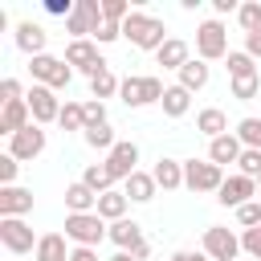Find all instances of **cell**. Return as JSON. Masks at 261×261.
<instances>
[{
	"instance_id": "6da1fadb",
	"label": "cell",
	"mask_w": 261,
	"mask_h": 261,
	"mask_svg": "<svg viewBox=\"0 0 261 261\" xmlns=\"http://www.w3.org/2000/svg\"><path fill=\"white\" fill-rule=\"evenodd\" d=\"M122 37L135 45V49H147V53H159V45L167 41V24L159 20V16H147V12H130L126 20H122Z\"/></svg>"
},
{
	"instance_id": "7a4b0ae2",
	"label": "cell",
	"mask_w": 261,
	"mask_h": 261,
	"mask_svg": "<svg viewBox=\"0 0 261 261\" xmlns=\"http://www.w3.org/2000/svg\"><path fill=\"white\" fill-rule=\"evenodd\" d=\"M163 94H167V86L155 73H130V77H122V90H118V98L130 110H143L151 102H163Z\"/></svg>"
},
{
	"instance_id": "3957f363",
	"label": "cell",
	"mask_w": 261,
	"mask_h": 261,
	"mask_svg": "<svg viewBox=\"0 0 261 261\" xmlns=\"http://www.w3.org/2000/svg\"><path fill=\"white\" fill-rule=\"evenodd\" d=\"M65 237L73 245H82V249H98L110 237V228H106V220L98 212H69L65 216Z\"/></svg>"
},
{
	"instance_id": "277c9868",
	"label": "cell",
	"mask_w": 261,
	"mask_h": 261,
	"mask_svg": "<svg viewBox=\"0 0 261 261\" xmlns=\"http://www.w3.org/2000/svg\"><path fill=\"white\" fill-rule=\"evenodd\" d=\"M29 73L37 86H49V90H65L73 82V69L65 57H53V53H41V57H29Z\"/></svg>"
},
{
	"instance_id": "5b68a950",
	"label": "cell",
	"mask_w": 261,
	"mask_h": 261,
	"mask_svg": "<svg viewBox=\"0 0 261 261\" xmlns=\"http://www.w3.org/2000/svg\"><path fill=\"white\" fill-rule=\"evenodd\" d=\"M232 49H228V29L220 20H204L196 29V57L200 61H224Z\"/></svg>"
},
{
	"instance_id": "8992f818",
	"label": "cell",
	"mask_w": 261,
	"mask_h": 261,
	"mask_svg": "<svg viewBox=\"0 0 261 261\" xmlns=\"http://www.w3.org/2000/svg\"><path fill=\"white\" fill-rule=\"evenodd\" d=\"M224 167H216L212 159H184V188H192L196 196L200 192H220L224 184Z\"/></svg>"
},
{
	"instance_id": "52a82bcc",
	"label": "cell",
	"mask_w": 261,
	"mask_h": 261,
	"mask_svg": "<svg viewBox=\"0 0 261 261\" xmlns=\"http://www.w3.org/2000/svg\"><path fill=\"white\" fill-rule=\"evenodd\" d=\"M102 24H106V16H102V0H77L73 16L65 20V33H69L73 41H90Z\"/></svg>"
},
{
	"instance_id": "ba28073f",
	"label": "cell",
	"mask_w": 261,
	"mask_h": 261,
	"mask_svg": "<svg viewBox=\"0 0 261 261\" xmlns=\"http://www.w3.org/2000/svg\"><path fill=\"white\" fill-rule=\"evenodd\" d=\"M65 61H69V69H82L86 77H98V73L110 69L106 57L98 53V41H69L65 45Z\"/></svg>"
},
{
	"instance_id": "9c48e42d",
	"label": "cell",
	"mask_w": 261,
	"mask_h": 261,
	"mask_svg": "<svg viewBox=\"0 0 261 261\" xmlns=\"http://www.w3.org/2000/svg\"><path fill=\"white\" fill-rule=\"evenodd\" d=\"M37 241L41 237H33V228L24 224V216H4L0 220V245L8 249V253H37Z\"/></svg>"
},
{
	"instance_id": "30bf717a",
	"label": "cell",
	"mask_w": 261,
	"mask_h": 261,
	"mask_svg": "<svg viewBox=\"0 0 261 261\" xmlns=\"http://www.w3.org/2000/svg\"><path fill=\"white\" fill-rule=\"evenodd\" d=\"M24 102H29L37 126H49V122L61 118V98H57V90H49V86H37V82H33V90L24 94Z\"/></svg>"
},
{
	"instance_id": "8fae6325",
	"label": "cell",
	"mask_w": 261,
	"mask_h": 261,
	"mask_svg": "<svg viewBox=\"0 0 261 261\" xmlns=\"http://www.w3.org/2000/svg\"><path fill=\"white\" fill-rule=\"evenodd\" d=\"M204 253H208L212 261H237L241 237H237L232 228H224V224H208V228H204Z\"/></svg>"
},
{
	"instance_id": "7c38bea8",
	"label": "cell",
	"mask_w": 261,
	"mask_h": 261,
	"mask_svg": "<svg viewBox=\"0 0 261 261\" xmlns=\"http://www.w3.org/2000/svg\"><path fill=\"white\" fill-rule=\"evenodd\" d=\"M41 151H45V126H37V122H29L20 135L8 139V155H12L16 163H33Z\"/></svg>"
},
{
	"instance_id": "4fadbf2b",
	"label": "cell",
	"mask_w": 261,
	"mask_h": 261,
	"mask_svg": "<svg viewBox=\"0 0 261 261\" xmlns=\"http://www.w3.org/2000/svg\"><path fill=\"white\" fill-rule=\"evenodd\" d=\"M135 163H139V147H135L130 139H118V143H114V151L106 155V171L114 175V184H118V179L126 184V179H130V175L139 171Z\"/></svg>"
},
{
	"instance_id": "5bb4252c",
	"label": "cell",
	"mask_w": 261,
	"mask_h": 261,
	"mask_svg": "<svg viewBox=\"0 0 261 261\" xmlns=\"http://www.w3.org/2000/svg\"><path fill=\"white\" fill-rule=\"evenodd\" d=\"M261 188H257V179H249V175H228L224 184H220V192H216V200L224 204V208H241V204H249L253 196H257Z\"/></svg>"
},
{
	"instance_id": "9a60e30c",
	"label": "cell",
	"mask_w": 261,
	"mask_h": 261,
	"mask_svg": "<svg viewBox=\"0 0 261 261\" xmlns=\"http://www.w3.org/2000/svg\"><path fill=\"white\" fill-rule=\"evenodd\" d=\"M45 45H49L45 24H37V20H20V24H16V49H20V53L41 57V53H45Z\"/></svg>"
},
{
	"instance_id": "2e32d148",
	"label": "cell",
	"mask_w": 261,
	"mask_h": 261,
	"mask_svg": "<svg viewBox=\"0 0 261 261\" xmlns=\"http://www.w3.org/2000/svg\"><path fill=\"white\" fill-rule=\"evenodd\" d=\"M192 61V45L184 41V37H167L163 45H159V53H155V65H163V69H184Z\"/></svg>"
},
{
	"instance_id": "e0dca14e",
	"label": "cell",
	"mask_w": 261,
	"mask_h": 261,
	"mask_svg": "<svg viewBox=\"0 0 261 261\" xmlns=\"http://www.w3.org/2000/svg\"><path fill=\"white\" fill-rule=\"evenodd\" d=\"M33 212V192L12 184V188H0V220L4 216H29Z\"/></svg>"
},
{
	"instance_id": "ac0fdd59",
	"label": "cell",
	"mask_w": 261,
	"mask_h": 261,
	"mask_svg": "<svg viewBox=\"0 0 261 261\" xmlns=\"http://www.w3.org/2000/svg\"><path fill=\"white\" fill-rule=\"evenodd\" d=\"M106 241H114V249H122V253H135V249L143 245V228H139V220L122 216V220L110 224V237H106Z\"/></svg>"
},
{
	"instance_id": "d6986e66",
	"label": "cell",
	"mask_w": 261,
	"mask_h": 261,
	"mask_svg": "<svg viewBox=\"0 0 261 261\" xmlns=\"http://www.w3.org/2000/svg\"><path fill=\"white\" fill-rule=\"evenodd\" d=\"M33 122V110H29V102L20 98V102H4V110H0V130L12 139V135H20L24 126Z\"/></svg>"
},
{
	"instance_id": "ffe728a7",
	"label": "cell",
	"mask_w": 261,
	"mask_h": 261,
	"mask_svg": "<svg viewBox=\"0 0 261 261\" xmlns=\"http://www.w3.org/2000/svg\"><path fill=\"white\" fill-rule=\"evenodd\" d=\"M122 192H126V200H130V204H151V200H155V192H159V184H155V175H151V171H135V175L122 184Z\"/></svg>"
},
{
	"instance_id": "44dd1931",
	"label": "cell",
	"mask_w": 261,
	"mask_h": 261,
	"mask_svg": "<svg viewBox=\"0 0 261 261\" xmlns=\"http://www.w3.org/2000/svg\"><path fill=\"white\" fill-rule=\"evenodd\" d=\"M241 151H245V147H241V139H237L232 130L208 143V159H212L216 167H224V163H237V159H241Z\"/></svg>"
},
{
	"instance_id": "7402d4cb",
	"label": "cell",
	"mask_w": 261,
	"mask_h": 261,
	"mask_svg": "<svg viewBox=\"0 0 261 261\" xmlns=\"http://www.w3.org/2000/svg\"><path fill=\"white\" fill-rule=\"evenodd\" d=\"M65 208L69 212H98V192L86 188L82 179H73V184H65Z\"/></svg>"
},
{
	"instance_id": "603a6c76",
	"label": "cell",
	"mask_w": 261,
	"mask_h": 261,
	"mask_svg": "<svg viewBox=\"0 0 261 261\" xmlns=\"http://www.w3.org/2000/svg\"><path fill=\"white\" fill-rule=\"evenodd\" d=\"M65 241H69L65 232H45V237L37 241V253H33V257H37V261H69L73 249H69Z\"/></svg>"
},
{
	"instance_id": "cb8c5ba5",
	"label": "cell",
	"mask_w": 261,
	"mask_h": 261,
	"mask_svg": "<svg viewBox=\"0 0 261 261\" xmlns=\"http://www.w3.org/2000/svg\"><path fill=\"white\" fill-rule=\"evenodd\" d=\"M196 130L208 135V143L220 139V135H228V118H224V110H220V106H204V110L196 114Z\"/></svg>"
},
{
	"instance_id": "d4e9b609",
	"label": "cell",
	"mask_w": 261,
	"mask_h": 261,
	"mask_svg": "<svg viewBox=\"0 0 261 261\" xmlns=\"http://www.w3.org/2000/svg\"><path fill=\"white\" fill-rule=\"evenodd\" d=\"M208 77H212V69H208V61H200V57H192L184 69H179V82L175 86H184L188 94H196V90H204L208 86Z\"/></svg>"
},
{
	"instance_id": "484cf974",
	"label": "cell",
	"mask_w": 261,
	"mask_h": 261,
	"mask_svg": "<svg viewBox=\"0 0 261 261\" xmlns=\"http://www.w3.org/2000/svg\"><path fill=\"white\" fill-rule=\"evenodd\" d=\"M151 175H155V184H159L163 192H175V188H184V163H179V159H159Z\"/></svg>"
},
{
	"instance_id": "4316f807",
	"label": "cell",
	"mask_w": 261,
	"mask_h": 261,
	"mask_svg": "<svg viewBox=\"0 0 261 261\" xmlns=\"http://www.w3.org/2000/svg\"><path fill=\"white\" fill-rule=\"evenodd\" d=\"M126 204H130V200H126V192L110 188V192H102V196H98V216L114 224V220H122V216H126Z\"/></svg>"
},
{
	"instance_id": "83f0119b",
	"label": "cell",
	"mask_w": 261,
	"mask_h": 261,
	"mask_svg": "<svg viewBox=\"0 0 261 261\" xmlns=\"http://www.w3.org/2000/svg\"><path fill=\"white\" fill-rule=\"evenodd\" d=\"M159 106H163V114H167V118H184V114L192 110V94H188L184 86H167V94H163V102H159Z\"/></svg>"
},
{
	"instance_id": "f1b7e54d",
	"label": "cell",
	"mask_w": 261,
	"mask_h": 261,
	"mask_svg": "<svg viewBox=\"0 0 261 261\" xmlns=\"http://www.w3.org/2000/svg\"><path fill=\"white\" fill-rule=\"evenodd\" d=\"M82 139H86V147H94V151H106V155H110V151H114V143H118V139H114V126H110V122L86 126V130H82Z\"/></svg>"
},
{
	"instance_id": "f546056e",
	"label": "cell",
	"mask_w": 261,
	"mask_h": 261,
	"mask_svg": "<svg viewBox=\"0 0 261 261\" xmlns=\"http://www.w3.org/2000/svg\"><path fill=\"white\" fill-rule=\"evenodd\" d=\"M232 135L241 139V147L261 151V118H257V114H245V118L237 122V130H232Z\"/></svg>"
},
{
	"instance_id": "4dcf8cb0",
	"label": "cell",
	"mask_w": 261,
	"mask_h": 261,
	"mask_svg": "<svg viewBox=\"0 0 261 261\" xmlns=\"http://www.w3.org/2000/svg\"><path fill=\"white\" fill-rule=\"evenodd\" d=\"M82 184H86V188H94V192L102 196V192H110V188H114V175L106 171V163H90V167L82 171Z\"/></svg>"
},
{
	"instance_id": "1f68e13d",
	"label": "cell",
	"mask_w": 261,
	"mask_h": 261,
	"mask_svg": "<svg viewBox=\"0 0 261 261\" xmlns=\"http://www.w3.org/2000/svg\"><path fill=\"white\" fill-rule=\"evenodd\" d=\"M122 90V82L106 69V73H98V77H90V98H98V102H106V98H114Z\"/></svg>"
},
{
	"instance_id": "d6a6232c",
	"label": "cell",
	"mask_w": 261,
	"mask_h": 261,
	"mask_svg": "<svg viewBox=\"0 0 261 261\" xmlns=\"http://www.w3.org/2000/svg\"><path fill=\"white\" fill-rule=\"evenodd\" d=\"M57 126L61 130H86V102H65Z\"/></svg>"
},
{
	"instance_id": "836d02e7",
	"label": "cell",
	"mask_w": 261,
	"mask_h": 261,
	"mask_svg": "<svg viewBox=\"0 0 261 261\" xmlns=\"http://www.w3.org/2000/svg\"><path fill=\"white\" fill-rule=\"evenodd\" d=\"M224 61H228V65H224V69H228V77H249V73H257V61H253L245 49H232Z\"/></svg>"
},
{
	"instance_id": "e575fe53",
	"label": "cell",
	"mask_w": 261,
	"mask_h": 261,
	"mask_svg": "<svg viewBox=\"0 0 261 261\" xmlns=\"http://www.w3.org/2000/svg\"><path fill=\"white\" fill-rule=\"evenodd\" d=\"M261 94V73H249V77H232V98L237 102H253Z\"/></svg>"
},
{
	"instance_id": "d590c367",
	"label": "cell",
	"mask_w": 261,
	"mask_h": 261,
	"mask_svg": "<svg viewBox=\"0 0 261 261\" xmlns=\"http://www.w3.org/2000/svg\"><path fill=\"white\" fill-rule=\"evenodd\" d=\"M237 20H241L245 33H257V29H261V0H245L241 12H237Z\"/></svg>"
},
{
	"instance_id": "8d00e7d4",
	"label": "cell",
	"mask_w": 261,
	"mask_h": 261,
	"mask_svg": "<svg viewBox=\"0 0 261 261\" xmlns=\"http://www.w3.org/2000/svg\"><path fill=\"white\" fill-rule=\"evenodd\" d=\"M237 171H241V175H249V179H261V151L245 147V151H241V159H237Z\"/></svg>"
},
{
	"instance_id": "74e56055",
	"label": "cell",
	"mask_w": 261,
	"mask_h": 261,
	"mask_svg": "<svg viewBox=\"0 0 261 261\" xmlns=\"http://www.w3.org/2000/svg\"><path fill=\"white\" fill-rule=\"evenodd\" d=\"M237 224H241V228H257V224H261V200L241 204V208H237Z\"/></svg>"
},
{
	"instance_id": "f35d334b",
	"label": "cell",
	"mask_w": 261,
	"mask_h": 261,
	"mask_svg": "<svg viewBox=\"0 0 261 261\" xmlns=\"http://www.w3.org/2000/svg\"><path fill=\"white\" fill-rule=\"evenodd\" d=\"M130 12H135V8H126V0H102V16H106L110 24H122Z\"/></svg>"
},
{
	"instance_id": "ab89813d",
	"label": "cell",
	"mask_w": 261,
	"mask_h": 261,
	"mask_svg": "<svg viewBox=\"0 0 261 261\" xmlns=\"http://www.w3.org/2000/svg\"><path fill=\"white\" fill-rule=\"evenodd\" d=\"M241 253H249L253 261H261V224H257V228H245V237H241Z\"/></svg>"
},
{
	"instance_id": "60d3db41",
	"label": "cell",
	"mask_w": 261,
	"mask_h": 261,
	"mask_svg": "<svg viewBox=\"0 0 261 261\" xmlns=\"http://www.w3.org/2000/svg\"><path fill=\"white\" fill-rule=\"evenodd\" d=\"M98 122H110V118H106V102L90 98V102H86V126H98Z\"/></svg>"
},
{
	"instance_id": "b9f144b4",
	"label": "cell",
	"mask_w": 261,
	"mask_h": 261,
	"mask_svg": "<svg viewBox=\"0 0 261 261\" xmlns=\"http://www.w3.org/2000/svg\"><path fill=\"white\" fill-rule=\"evenodd\" d=\"M16 171H20V163H16V159H12L8 151H4V155H0V184H4V188H12Z\"/></svg>"
},
{
	"instance_id": "7bdbcfd3",
	"label": "cell",
	"mask_w": 261,
	"mask_h": 261,
	"mask_svg": "<svg viewBox=\"0 0 261 261\" xmlns=\"http://www.w3.org/2000/svg\"><path fill=\"white\" fill-rule=\"evenodd\" d=\"M73 8H77V0H45V12H49V16H65V20H69Z\"/></svg>"
},
{
	"instance_id": "ee69618b",
	"label": "cell",
	"mask_w": 261,
	"mask_h": 261,
	"mask_svg": "<svg viewBox=\"0 0 261 261\" xmlns=\"http://www.w3.org/2000/svg\"><path fill=\"white\" fill-rule=\"evenodd\" d=\"M118 37H122V24H110V20H106V24L94 33V41H98V45H114Z\"/></svg>"
},
{
	"instance_id": "f6af8a7d",
	"label": "cell",
	"mask_w": 261,
	"mask_h": 261,
	"mask_svg": "<svg viewBox=\"0 0 261 261\" xmlns=\"http://www.w3.org/2000/svg\"><path fill=\"white\" fill-rule=\"evenodd\" d=\"M24 94H20V82L16 77H4L0 82V102H20Z\"/></svg>"
},
{
	"instance_id": "bcb514c9",
	"label": "cell",
	"mask_w": 261,
	"mask_h": 261,
	"mask_svg": "<svg viewBox=\"0 0 261 261\" xmlns=\"http://www.w3.org/2000/svg\"><path fill=\"white\" fill-rule=\"evenodd\" d=\"M245 53H249L253 61L261 57V29H257V33H245Z\"/></svg>"
},
{
	"instance_id": "7dc6e473",
	"label": "cell",
	"mask_w": 261,
	"mask_h": 261,
	"mask_svg": "<svg viewBox=\"0 0 261 261\" xmlns=\"http://www.w3.org/2000/svg\"><path fill=\"white\" fill-rule=\"evenodd\" d=\"M212 8H216V16H228V12H241V4H237V0H212Z\"/></svg>"
},
{
	"instance_id": "c3c4849f",
	"label": "cell",
	"mask_w": 261,
	"mask_h": 261,
	"mask_svg": "<svg viewBox=\"0 0 261 261\" xmlns=\"http://www.w3.org/2000/svg\"><path fill=\"white\" fill-rule=\"evenodd\" d=\"M171 261H212L208 253H192V249H179V253H171Z\"/></svg>"
},
{
	"instance_id": "681fc988",
	"label": "cell",
	"mask_w": 261,
	"mask_h": 261,
	"mask_svg": "<svg viewBox=\"0 0 261 261\" xmlns=\"http://www.w3.org/2000/svg\"><path fill=\"white\" fill-rule=\"evenodd\" d=\"M69 261H98V249H82V245H73Z\"/></svg>"
},
{
	"instance_id": "f907efd6",
	"label": "cell",
	"mask_w": 261,
	"mask_h": 261,
	"mask_svg": "<svg viewBox=\"0 0 261 261\" xmlns=\"http://www.w3.org/2000/svg\"><path fill=\"white\" fill-rule=\"evenodd\" d=\"M110 261H139V257H135V253H122V249H118V253H114Z\"/></svg>"
},
{
	"instance_id": "816d5d0a",
	"label": "cell",
	"mask_w": 261,
	"mask_h": 261,
	"mask_svg": "<svg viewBox=\"0 0 261 261\" xmlns=\"http://www.w3.org/2000/svg\"><path fill=\"white\" fill-rule=\"evenodd\" d=\"M257 188H261V179H257Z\"/></svg>"
}]
</instances>
